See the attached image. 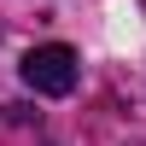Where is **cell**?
Wrapping results in <instances>:
<instances>
[{"mask_svg":"<svg viewBox=\"0 0 146 146\" xmlns=\"http://www.w3.org/2000/svg\"><path fill=\"white\" fill-rule=\"evenodd\" d=\"M82 76L76 53H70L64 41H47V47H29L23 53V82H29L35 94H47V100H58V94H70Z\"/></svg>","mask_w":146,"mask_h":146,"instance_id":"obj_1","label":"cell"}]
</instances>
